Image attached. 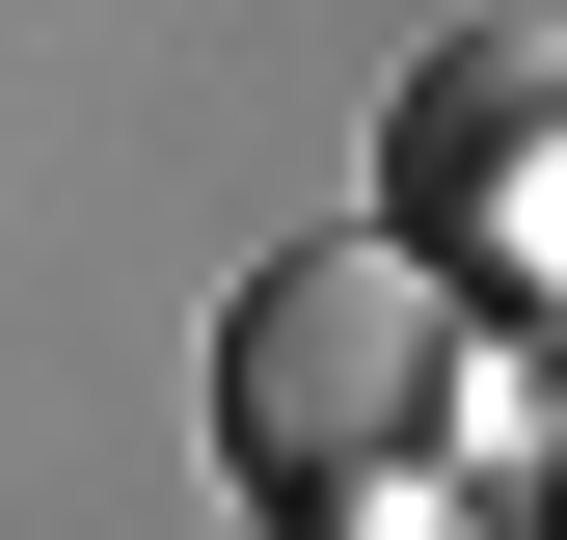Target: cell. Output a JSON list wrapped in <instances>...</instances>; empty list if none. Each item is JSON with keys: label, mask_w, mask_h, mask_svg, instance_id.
<instances>
[{"label": "cell", "mask_w": 567, "mask_h": 540, "mask_svg": "<svg viewBox=\"0 0 567 540\" xmlns=\"http://www.w3.org/2000/svg\"><path fill=\"white\" fill-rule=\"evenodd\" d=\"M460 405H486V298H460L405 217H379V243H270V270H244V324H217V433H244V487H270V513L433 487Z\"/></svg>", "instance_id": "obj_1"}, {"label": "cell", "mask_w": 567, "mask_h": 540, "mask_svg": "<svg viewBox=\"0 0 567 540\" xmlns=\"http://www.w3.org/2000/svg\"><path fill=\"white\" fill-rule=\"evenodd\" d=\"M379 189H405V243H433V270L567 298V28H540V0H486L433 82L379 108Z\"/></svg>", "instance_id": "obj_2"}, {"label": "cell", "mask_w": 567, "mask_h": 540, "mask_svg": "<svg viewBox=\"0 0 567 540\" xmlns=\"http://www.w3.org/2000/svg\"><path fill=\"white\" fill-rule=\"evenodd\" d=\"M540 513H567V433H540Z\"/></svg>", "instance_id": "obj_3"}]
</instances>
